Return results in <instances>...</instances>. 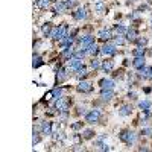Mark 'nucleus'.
<instances>
[{"label": "nucleus", "mask_w": 152, "mask_h": 152, "mask_svg": "<svg viewBox=\"0 0 152 152\" xmlns=\"http://www.w3.org/2000/svg\"><path fill=\"white\" fill-rule=\"evenodd\" d=\"M134 67L135 69H141V67H145V59H143V56H135V59H134Z\"/></svg>", "instance_id": "2eb2a0df"}, {"label": "nucleus", "mask_w": 152, "mask_h": 152, "mask_svg": "<svg viewBox=\"0 0 152 152\" xmlns=\"http://www.w3.org/2000/svg\"><path fill=\"white\" fill-rule=\"evenodd\" d=\"M49 0H37V8H41V9H46L49 6Z\"/></svg>", "instance_id": "a878e982"}, {"label": "nucleus", "mask_w": 152, "mask_h": 152, "mask_svg": "<svg viewBox=\"0 0 152 152\" xmlns=\"http://www.w3.org/2000/svg\"><path fill=\"white\" fill-rule=\"evenodd\" d=\"M52 95H53V99L58 100V99H61L62 90H61V88H53V90H52Z\"/></svg>", "instance_id": "393cba45"}, {"label": "nucleus", "mask_w": 152, "mask_h": 152, "mask_svg": "<svg viewBox=\"0 0 152 152\" xmlns=\"http://www.w3.org/2000/svg\"><path fill=\"white\" fill-rule=\"evenodd\" d=\"M151 28H152V20H151Z\"/></svg>", "instance_id": "a19ab883"}, {"label": "nucleus", "mask_w": 152, "mask_h": 152, "mask_svg": "<svg viewBox=\"0 0 152 152\" xmlns=\"http://www.w3.org/2000/svg\"><path fill=\"white\" fill-rule=\"evenodd\" d=\"M41 132L49 135V134H52V123L50 122H43L41 123Z\"/></svg>", "instance_id": "4468645a"}, {"label": "nucleus", "mask_w": 152, "mask_h": 152, "mask_svg": "<svg viewBox=\"0 0 152 152\" xmlns=\"http://www.w3.org/2000/svg\"><path fill=\"white\" fill-rule=\"evenodd\" d=\"M102 69H104L106 73L111 71V70H113V61H105L104 64H102Z\"/></svg>", "instance_id": "b1692460"}, {"label": "nucleus", "mask_w": 152, "mask_h": 152, "mask_svg": "<svg viewBox=\"0 0 152 152\" xmlns=\"http://www.w3.org/2000/svg\"><path fill=\"white\" fill-rule=\"evenodd\" d=\"M100 87H102V90H113L114 88V81H111V79H102Z\"/></svg>", "instance_id": "6e6552de"}, {"label": "nucleus", "mask_w": 152, "mask_h": 152, "mask_svg": "<svg viewBox=\"0 0 152 152\" xmlns=\"http://www.w3.org/2000/svg\"><path fill=\"white\" fill-rule=\"evenodd\" d=\"M151 73H152V67H141L138 70V76L140 78H149Z\"/></svg>", "instance_id": "f8f14e48"}, {"label": "nucleus", "mask_w": 152, "mask_h": 152, "mask_svg": "<svg viewBox=\"0 0 152 152\" xmlns=\"http://www.w3.org/2000/svg\"><path fill=\"white\" fill-rule=\"evenodd\" d=\"M131 111H132V106L125 105V106H122V110H120L119 113H120V116H129V114H131Z\"/></svg>", "instance_id": "6ab92c4d"}, {"label": "nucleus", "mask_w": 152, "mask_h": 152, "mask_svg": "<svg viewBox=\"0 0 152 152\" xmlns=\"http://www.w3.org/2000/svg\"><path fill=\"white\" fill-rule=\"evenodd\" d=\"M93 137H95V132H93L91 129H85V131H84V138L88 140V138H93Z\"/></svg>", "instance_id": "7c9ffc66"}, {"label": "nucleus", "mask_w": 152, "mask_h": 152, "mask_svg": "<svg viewBox=\"0 0 152 152\" xmlns=\"http://www.w3.org/2000/svg\"><path fill=\"white\" fill-rule=\"evenodd\" d=\"M102 52H104L105 55L113 56V55H116V47L113 46V44H105V46L102 47Z\"/></svg>", "instance_id": "1a4fd4ad"}, {"label": "nucleus", "mask_w": 152, "mask_h": 152, "mask_svg": "<svg viewBox=\"0 0 152 152\" xmlns=\"http://www.w3.org/2000/svg\"><path fill=\"white\" fill-rule=\"evenodd\" d=\"M126 37H128L129 41H135V40H137V30L135 29H128Z\"/></svg>", "instance_id": "a211bd4d"}, {"label": "nucleus", "mask_w": 152, "mask_h": 152, "mask_svg": "<svg viewBox=\"0 0 152 152\" xmlns=\"http://www.w3.org/2000/svg\"><path fill=\"white\" fill-rule=\"evenodd\" d=\"M97 52H99V49H97V46H96L95 43H93L91 46L87 49V53H90V55H97Z\"/></svg>", "instance_id": "bb28decb"}, {"label": "nucleus", "mask_w": 152, "mask_h": 152, "mask_svg": "<svg viewBox=\"0 0 152 152\" xmlns=\"http://www.w3.org/2000/svg\"><path fill=\"white\" fill-rule=\"evenodd\" d=\"M95 43V37H91V35H85L82 40H81V46H82V50L87 53V49L91 46V44Z\"/></svg>", "instance_id": "7ed1b4c3"}, {"label": "nucleus", "mask_w": 152, "mask_h": 152, "mask_svg": "<svg viewBox=\"0 0 152 152\" xmlns=\"http://www.w3.org/2000/svg\"><path fill=\"white\" fill-rule=\"evenodd\" d=\"M75 5V0H67V2H65V6L67 8H70V6H73Z\"/></svg>", "instance_id": "c9c22d12"}, {"label": "nucleus", "mask_w": 152, "mask_h": 152, "mask_svg": "<svg viewBox=\"0 0 152 152\" xmlns=\"http://www.w3.org/2000/svg\"><path fill=\"white\" fill-rule=\"evenodd\" d=\"M76 76H78V78L79 79H82V78H85V76H87V69H85V67H81V69H79L78 70V75H76Z\"/></svg>", "instance_id": "c85d7f7f"}, {"label": "nucleus", "mask_w": 152, "mask_h": 152, "mask_svg": "<svg viewBox=\"0 0 152 152\" xmlns=\"http://www.w3.org/2000/svg\"><path fill=\"white\" fill-rule=\"evenodd\" d=\"M73 17L76 20H84L87 17V9H85V8H79V9L73 14Z\"/></svg>", "instance_id": "9b49d317"}, {"label": "nucleus", "mask_w": 152, "mask_h": 152, "mask_svg": "<svg viewBox=\"0 0 152 152\" xmlns=\"http://www.w3.org/2000/svg\"><path fill=\"white\" fill-rule=\"evenodd\" d=\"M97 37H99V40H102V41H108V40L111 38V32L108 29H102V30H99Z\"/></svg>", "instance_id": "9d476101"}, {"label": "nucleus", "mask_w": 152, "mask_h": 152, "mask_svg": "<svg viewBox=\"0 0 152 152\" xmlns=\"http://www.w3.org/2000/svg\"><path fill=\"white\" fill-rule=\"evenodd\" d=\"M149 79H152V73H151V76H149Z\"/></svg>", "instance_id": "ea45409f"}, {"label": "nucleus", "mask_w": 152, "mask_h": 152, "mask_svg": "<svg viewBox=\"0 0 152 152\" xmlns=\"http://www.w3.org/2000/svg\"><path fill=\"white\" fill-rule=\"evenodd\" d=\"M116 32H117L119 35H123V34H126V32H128V30H126V29H125V28H123V26H117V29H116Z\"/></svg>", "instance_id": "f704fd0d"}, {"label": "nucleus", "mask_w": 152, "mask_h": 152, "mask_svg": "<svg viewBox=\"0 0 152 152\" xmlns=\"http://www.w3.org/2000/svg\"><path fill=\"white\" fill-rule=\"evenodd\" d=\"M41 64H43V59H41V56H40V55H34V62H32L34 69H37V67H40Z\"/></svg>", "instance_id": "412c9836"}, {"label": "nucleus", "mask_w": 152, "mask_h": 152, "mask_svg": "<svg viewBox=\"0 0 152 152\" xmlns=\"http://www.w3.org/2000/svg\"><path fill=\"white\" fill-rule=\"evenodd\" d=\"M65 9H67L65 3H62V2H56V3H55V12H58V14L64 12Z\"/></svg>", "instance_id": "f3484780"}, {"label": "nucleus", "mask_w": 152, "mask_h": 152, "mask_svg": "<svg viewBox=\"0 0 152 152\" xmlns=\"http://www.w3.org/2000/svg\"><path fill=\"white\" fill-rule=\"evenodd\" d=\"M151 100H143V102H140V104H138V106H140V108L143 110V111H147L151 108Z\"/></svg>", "instance_id": "5701e85b"}, {"label": "nucleus", "mask_w": 152, "mask_h": 152, "mask_svg": "<svg viewBox=\"0 0 152 152\" xmlns=\"http://www.w3.org/2000/svg\"><path fill=\"white\" fill-rule=\"evenodd\" d=\"M143 55H145V47L138 46L135 50H134V56H143Z\"/></svg>", "instance_id": "c756f323"}, {"label": "nucleus", "mask_w": 152, "mask_h": 152, "mask_svg": "<svg viewBox=\"0 0 152 152\" xmlns=\"http://www.w3.org/2000/svg\"><path fill=\"white\" fill-rule=\"evenodd\" d=\"M32 143H34V146H35V145H38V143H40V135H38V132H34Z\"/></svg>", "instance_id": "72a5a7b5"}, {"label": "nucleus", "mask_w": 152, "mask_h": 152, "mask_svg": "<svg viewBox=\"0 0 152 152\" xmlns=\"http://www.w3.org/2000/svg\"><path fill=\"white\" fill-rule=\"evenodd\" d=\"M135 41L138 43V46H141V47H145L146 46V43H147V40L146 38H137Z\"/></svg>", "instance_id": "473e14b6"}, {"label": "nucleus", "mask_w": 152, "mask_h": 152, "mask_svg": "<svg viewBox=\"0 0 152 152\" xmlns=\"http://www.w3.org/2000/svg\"><path fill=\"white\" fill-rule=\"evenodd\" d=\"M79 126H81V123H75V125H73V126H71V128H73V129H78Z\"/></svg>", "instance_id": "4c0bfd02"}, {"label": "nucleus", "mask_w": 152, "mask_h": 152, "mask_svg": "<svg viewBox=\"0 0 152 152\" xmlns=\"http://www.w3.org/2000/svg\"><path fill=\"white\" fill-rule=\"evenodd\" d=\"M120 140L125 141L126 145H132V143L137 140V135H135V132H132V131H122L120 132Z\"/></svg>", "instance_id": "f03ea898"}, {"label": "nucleus", "mask_w": 152, "mask_h": 152, "mask_svg": "<svg viewBox=\"0 0 152 152\" xmlns=\"http://www.w3.org/2000/svg\"><path fill=\"white\" fill-rule=\"evenodd\" d=\"M100 96H102V100L108 102V100H111V99H113V96H114V91H113V90H102Z\"/></svg>", "instance_id": "ddd939ff"}, {"label": "nucleus", "mask_w": 152, "mask_h": 152, "mask_svg": "<svg viewBox=\"0 0 152 152\" xmlns=\"http://www.w3.org/2000/svg\"><path fill=\"white\" fill-rule=\"evenodd\" d=\"M100 67H102V62H100V59H97V58H95V59L91 61V69L97 70V69H100Z\"/></svg>", "instance_id": "cd10ccee"}, {"label": "nucleus", "mask_w": 152, "mask_h": 152, "mask_svg": "<svg viewBox=\"0 0 152 152\" xmlns=\"http://www.w3.org/2000/svg\"><path fill=\"white\" fill-rule=\"evenodd\" d=\"M55 108H56L58 111H69V102L61 97V99H58V100L55 102Z\"/></svg>", "instance_id": "20e7f679"}, {"label": "nucleus", "mask_w": 152, "mask_h": 152, "mask_svg": "<svg viewBox=\"0 0 152 152\" xmlns=\"http://www.w3.org/2000/svg\"><path fill=\"white\" fill-rule=\"evenodd\" d=\"M50 37H52L53 40L62 41V40L67 37V26H65V24H61L59 28L53 29V30H52V34H50Z\"/></svg>", "instance_id": "f257e3e1"}, {"label": "nucleus", "mask_w": 152, "mask_h": 152, "mask_svg": "<svg viewBox=\"0 0 152 152\" xmlns=\"http://www.w3.org/2000/svg\"><path fill=\"white\" fill-rule=\"evenodd\" d=\"M71 43H73V38H71V37H65V38L61 41V46L64 47V49H67V47L71 46Z\"/></svg>", "instance_id": "aec40b11"}, {"label": "nucleus", "mask_w": 152, "mask_h": 152, "mask_svg": "<svg viewBox=\"0 0 152 152\" xmlns=\"http://www.w3.org/2000/svg\"><path fill=\"white\" fill-rule=\"evenodd\" d=\"M41 30H43V34L46 35V37H49V35L52 34V26H50V23H46V24L43 26Z\"/></svg>", "instance_id": "4be33fe9"}, {"label": "nucleus", "mask_w": 152, "mask_h": 152, "mask_svg": "<svg viewBox=\"0 0 152 152\" xmlns=\"http://www.w3.org/2000/svg\"><path fill=\"white\" fill-rule=\"evenodd\" d=\"M91 88H93V87H91L90 82L82 81V82H79V85H78V91H81V93H90Z\"/></svg>", "instance_id": "423d86ee"}, {"label": "nucleus", "mask_w": 152, "mask_h": 152, "mask_svg": "<svg viewBox=\"0 0 152 152\" xmlns=\"http://www.w3.org/2000/svg\"><path fill=\"white\" fill-rule=\"evenodd\" d=\"M123 43H125V40L120 37V35H119V37H116V40H114V44H116V46H122Z\"/></svg>", "instance_id": "2f4dec72"}, {"label": "nucleus", "mask_w": 152, "mask_h": 152, "mask_svg": "<svg viewBox=\"0 0 152 152\" xmlns=\"http://www.w3.org/2000/svg\"><path fill=\"white\" fill-rule=\"evenodd\" d=\"M65 78H67V70L65 69H61L59 71H58V75H56V81L58 82H62V81H65Z\"/></svg>", "instance_id": "dca6fc26"}, {"label": "nucleus", "mask_w": 152, "mask_h": 152, "mask_svg": "<svg viewBox=\"0 0 152 152\" xmlns=\"http://www.w3.org/2000/svg\"><path fill=\"white\" fill-rule=\"evenodd\" d=\"M129 97H131V99H135V93H129V95H128Z\"/></svg>", "instance_id": "58836bf2"}, {"label": "nucleus", "mask_w": 152, "mask_h": 152, "mask_svg": "<svg viewBox=\"0 0 152 152\" xmlns=\"http://www.w3.org/2000/svg\"><path fill=\"white\" fill-rule=\"evenodd\" d=\"M82 67V61L79 58H71L70 59V70H79Z\"/></svg>", "instance_id": "0eeeda50"}, {"label": "nucleus", "mask_w": 152, "mask_h": 152, "mask_svg": "<svg viewBox=\"0 0 152 152\" xmlns=\"http://www.w3.org/2000/svg\"><path fill=\"white\" fill-rule=\"evenodd\" d=\"M104 9V3H97L96 5V11H102Z\"/></svg>", "instance_id": "e433bc0d"}, {"label": "nucleus", "mask_w": 152, "mask_h": 152, "mask_svg": "<svg viewBox=\"0 0 152 152\" xmlns=\"http://www.w3.org/2000/svg\"><path fill=\"white\" fill-rule=\"evenodd\" d=\"M129 2H134V0H129Z\"/></svg>", "instance_id": "79ce46f5"}, {"label": "nucleus", "mask_w": 152, "mask_h": 152, "mask_svg": "<svg viewBox=\"0 0 152 152\" xmlns=\"http://www.w3.org/2000/svg\"><path fill=\"white\" fill-rule=\"evenodd\" d=\"M99 117H100V113H99V111H97V110H93L91 111V113H88L87 114V122L88 123H96L97 122V120H99Z\"/></svg>", "instance_id": "39448f33"}]
</instances>
